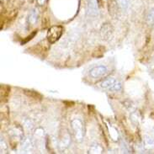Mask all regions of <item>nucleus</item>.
Listing matches in <instances>:
<instances>
[{
  "label": "nucleus",
  "instance_id": "nucleus-1",
  "mask_svg": "<svg viewBox=\"0 0 154 154\" xmlns=\"http://www.w3.org/2000/svg\"><path fill=\"white\" fill-rule=\"evenodd\" d=\"M71 126L76 141L78 142L83 141L84 137V129L82 120L80 119H73L71 122Z\"/></svg>",
  "mask_w": 154,
  "mask_h": 154
},
{
  "label": "nucleus",
  "instance_id": "nucleus-2",
  "mask_svg": "<svg viewBox=\"0 0 154 154\" xmlns=\"http://www.w3.org/2000/svg\"><path fill=\"white\" fill-rule=\"evenodd\" d=\"M63 32V28L60 25H54L51 27L47 32V40L51 44L56 43L62 36Z\"/></svg>",
  "mask_w": 154,
  "mask_h": 154
},
{
  "label": "nucleus",
  "instance_id": "nucleus-3",
  "mask_svg": "<svg viewBox=\"0 0 154 154\" xmlns=\"http://www.w3.org/2000/svg\"><path fill=\"white\" fill-rule=\"evenodd\" d=\"M108 73V68L105 66H96V67L90 69L89 75L93 78H99L105 76Z\"/></svg>",
  "mask_w": 154,
  "mask_h": 154
},
{
  "label": "nucleus",
  "instance_id": "nucleus-4",
  "mask_svg": "<svg viewBox=\"0 0 154 154\" xmlns=\"http://www.w3.org/2000/svg\"><path fill=\"white\" fill-rule=\"evenodd\" d=\"M113 32H114V29L112 25L108 23L104 24L100 29V35L103 40L104 41L110 40L113 35Z\"/></svg>",
  "mask_w": 154,
  "mask_h": 154
},
{
  "label": "nucleus",
  "instance_id": "nucleus-5",
  "mask_svg": "<svg viewBox=\"0 0 154 154\" xmlns=\"http://www.w3.org/2000/svg\"><path fill=\"white\" fill-rule=\"evenodd\" d=\"M21 147H22V150L25 151V152H32L34 149V142H33L32 139L30 137H23L21 138Z\"/></svg>",
  "mask_w": 154,
  "mask_h": 154
},
{
  "label": "nucleus",
  "instance_id": "nucleus-6",
  "mask_svg": "<svg viewBox=\"0 0 154 154\" xmlns=\"http://www.w3.org/2000/svg\"><path fill=\"white\" fill-rule=\"evenodd\" d=\"M119 4L117 0H108V9L109 13L113 18H117L118 16Z\"/></svg>",
  "mask_w": 154,
  "mask_h": 154
},
{
  "label": "nucleus",
  "instance_id": "nucleus-7",
  "mask_svg": "<svg viewBox=\"0 0 154 154\" xmlns=\"http://www.w3.org/2000/svg\"><path fill=\"white\" fill-rule=\"evenodd\" d=\"M88 14L93 17L98 15L97 0H89L88 1Z\"/></svg>",
  "mask_w": 154,
  "mask_h": 154
},
{
  "label": "nucleus",
  "instance_id": "nucleus-8",
  "mask_svg": "<svg viewBox=\"0 0 154 154\" xmlns=\"http://www.w3.org/2000/svg\"><path fill=\"white\" fill-rule=\"evenodd\" d=\"M116 83V80L114 79V78H108L100 83V87L104 89H110V90L111 88L114 85V83Z\"/></svg>",
  "mask_w": 154,
  "mask_h": 154
},
{
  "label": "nucleus",
  "instance_id": "nucleus-9",
  "mask_svg": "<svg viewBox=\"0 0 154 154\" xmlns=\"http://www.w3.org/2000/svg\"><path fill=\"white\" fill-rule=\"evenodd\" d=\"M39 19V12L37 9H33L31 11V13L29 14V18H28V22L30 25H34L37 23Z\"/></svg>",
  "mask_w": 154,
  "mask_h": 154
},
{
  "label": "nucleus",
  "instance_id": "nucleus-10",
  "mask_svg": "<svg viewBox=\"0 0 154 154\" xmlns=\"http://www.w3.org/2000/svg\"><path fill=\"white\" fill-rule=\"evenodd\" d=\"M89 153H102L103 152V147L99 144H93L89 147Z\"/></svg>",
  "mask_w": 154,
  "mask_h": 154
},
{
  "label": "nucleus",
  "instance_id": "nucleus-11",
  "mask_svg": "<svg viewBox=\"0 0 154 154\" xmlns=\"http://www.w3.org/2000/svg\"><path fill=\"white\" fill-rule=\"evenodd\" d=\"M147 25L150 26H153L154 25V8L150 9L147 15Z\"/></svg>",
  "mask_w": 154,
  "mask_h": 154
},
{
  "label": "nucleus",
  "instance_id": "nucleus-12",
  "mask_svg": "<svg viewBox=\"0 0 154 154\" xmlns=\"http://www.w3.org/2000/svg\"><path fill=\"white\" fill-rule=\"evenodd\" d=\"M71 142V139L70 137L68 135H67L66 137H63V138L62 139L61 142H60L59 146L61 147V148H66L67 147H68L69 143Z\"/></svg>",
  "mask_w": 154,
  "mask_h": 154
},
{
  "label": "nucleus",
  "instance_id": "nucleus-13",
  "mask_svg": "<svg viewBox=\"0 0 154 154\" xmlns=\"http://www.w3.org/2000/svg\"><path fill=\"white\" fill-rule=\"evenodd\" d=\"M0 144H1V152L5 153L8 151V146L6 144L5 141L3 139V137H1V140H0Z\"/></svg>",
  "mask_w": 154,
  "mask_h": 154
},
{
  "label": "nucleus",
  "instance_id": "nucleus-14",
  "mask_svg": "<svg viewBox=\"0 0 154 154\" xmlns=\"http://www.w3.org/2000/svg\"><path fill=\"white\" fill-rule=\"evenodd\" d=\"M131 120L132 123L135 124L136 126H138L139 121H137V120H140V118H139V116H137V112H134V113L131 114Z\"/></svg>",
  "mask_w": 154,
  "mask_h": 154
},
{
  "label": "nucleus",
  "instance_id": "nucleus-15",
  "mask_svg": "<svg viewBox=\"0 0 154 154\" xmlns=\"http://www.w3.org/2000/svg\"><path fill=\"white\" fill-rule=\"evenodd\" d=\"M117 2H118V4L120 7L124 8V9H126V8H127L128 4H129L128 0H117Z\"/></svg>",
  "mask_w": 154,
  "mask_h": 154
},
{
  "label": "nucleus",
  "instance_id": "nucleus-16",
  "mask_svg": "<svg viewBox=\"0 0 154 154\" xmlns=\"http://www.w3.org/2000/svg\"><path fill=\"white\" fill-rule=\"evenodd\" d=\"M122 89V86H121V83H119V82H116L114 83V85L111 88L110 90H114V91H120Z\"/></svg>",
  "mask_w": 154,
  "mask_h": 154
},
{
  "label": "nucleus",
  "instance_id": "nucleus-17",
  "mask_svg": "<svg viewBox=\"0 0 154 154\" xmlns=\"http://www.w3.org/2000/svg\"><path fill=\"white\" fill-rule=\"evenodd\" d=\"M25 93H26L27 95L31 96V97H33V98H35V99L37 98V96H41L38 93H35L34 91H31V90H30V91H28V90H25Z\"/></svg>",
  "mask_w": 154,
  "mask_h": 154
},
{
  "label": "nucleus",
  "instance_id": "nucleus-18",
  "mask_svg": "<svg viewBox=\"0 0 154 154\" xmlns=\"http://www.w3.org/2000/svg\"><path fill=\"white\" fill-rule=\"evenodd\" d=\"M46 2V0H37V4L39 5H43Z\"/></svg>",
  "mask_w": 154,
  "mask_h": 154
}]
</instances>
